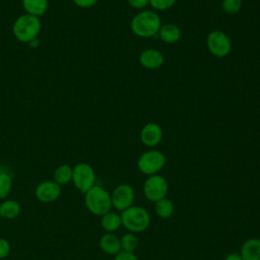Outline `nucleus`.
Segmentation results:
<instances>
[{"instance_id":"2eb2a0df","label":"nucleus","mask_w":260,"mask_h":260,"mask_svg":"<svg viewBox=\"0 0 260 260\" xmlns=\"http://www.w3.org/2000/svg\"><path fill=\"white\" fill-rule=\"evenodd\" d=\"M157 36L166 44H175L181 38V30L174 23L161 24Z\"/></svg>"},{"instance_id":"9d476101","label":"nucleus","mask_w":260,"mask_h":260,"mask_svg":"<svg viewBox=\"0 0 260 260\" xmlns=\"http://www.w3.org/2000/svg\"><path fill=\"white\" fill-rule=\"evenodd\" d=\"M61 192V186L53 180L41 182L35 190L37 199L43 203H51L57 200L60 197Z\"/></svg>"},{"instance_id":"b1692460","label":"nucleus","mask_w":260,"mask_h":260,"mask_svg":"<svg viewBox=\"0 0 260 260\" xmlns=\"http://www.w3.org/2000/svg\"><path fill=\"white\" fill-rule=\"evenodd\" d=\"M177 0H149V5L155 10H167L175 5Z\"/></svg>"},{"instance_id":"f03ea898","label":"nucleus","mask_w":260,"mask_h":260,"mask_svg":"<svg viewBox=\"0 0 260 260\" xmlns=\"http://www.w3.org/2000/svg\"><path fill=\"white\" fill-rule=\"evenodd\" d=\"M84 204L87 210L96 216H102L112 210L111 194L102 186L94 185L84 193Z\"/></svg>"},{"instance_id":"ddd939ff","label":"nucleus","mask_w":260,"mask_h":260,"mask_svg":"<svg viewBox=\"0 0 260 260\" xmlns=\"http://www.w3.org/2000/svg\"><path fill=\"white\" fill-rule=\"evenodd\" d=\"M101 250L107 254L115 256L121 251L120 238L115 233H105L99 242Z\"/></svg>"},{"instance_id":"a878e982","label":"nucleus","mask_w":260,"mask_h":260,"mask_svg":"<svg viewBox=\"0 0 260 260\" xmlns=\"http://www.w3.org/2000/svg\"><path fill=\"white\" fill-rule=\"evenodd\" d=\"M114 260H139V259L134 254V252H126L121 250L118 254L114 256Z\"/></svg>"},{"instance_id":"a211bd4d","label":"nucleus","mask_w":260,"mask_h":260,"mask_svg":"<svg viewBox=\"0 0 260 260\" xmlns=\"http://www.w3.org/2000/svg\"><path fill=\"white\" fill-rule=\"evenodd\" d=\"M48 0H22V7L25 13L40 17L48 10Z\"/></svg>"},{"instance_id":"393cba45","label":"nucleus","mask_w":260,"mask_h":260,"mask_svg":"<svg viewBox=\"0 0 260 260\" xmlns=\"http://www.w3.org/2000/svg\"><path fill=\"white\" fill-rule=\"evenodd\" d=\"M10 243L4 238H0V260L7 258L10 253Z\"/></svg>"},{"instance_id":"412c9836","label":"nucleus","mask_w":260,"mask_h":260,"mask_svg":"<svg viewBox=\"0 0 260 260\" xmlns=\"http://www.w3.org/2000/svg\"><path fill=\"white\" fill-rule=\"evenodd\" d=\"M120 241H121V250L126 252H134L137 249L139 244L136 234H133L130 232L124 234L120 238Z\"/></svg>"},{"instance_id":"bb28decb","label":"nucleus","mask_w":260,"mask_h":260,"mask_svg":"<svg viewBox=\"0 0 260 260\" xmlns=\"http://www.w3.org/2000/svg\"><path fill=\"white\" fill-rule=\"evenodd\" d=\"M128 4L135 9H143L149 5V0H127Z\"/></svg>"},{"instance_id":"c85d7f7f","label":"nucleus","mask_w":260,"mask_h":260,"mask_svg":"<svg viewBox=\"0 0 260 260\" xmlns=\"http://www.w3.org/2000/svg\"><path fill=\"white\" fill-rule=\"evenodd\" d=\"M223 260H243L242 259V257H241V254L240 253H236V252H234V253H230V254H228L225 257H224V259Z\"/></svg>"},{"instance_id":"cd10ccee","label":"nucleus","mask_w":260,"mask_h":260,"mask_svg":"<svg viewBox=\"0 0 260 260\" xmlns=\"http://www.w3.org/2000/svg\"><path fill=\"white\" fill-rule=\"evenodd\" d=\"M73 3L80 8H90L94 6L98 0H72Z\"/></svg>"},{"instance_id":"0eeeda50","label":"nucleus","mask_w":260,"mask_h":260,"mask_svg":"<svg viewBox=\"0 0 260 260\" xmlns=\"http://www.w3.org/2000/svg\"><path fill=\"white\" fill-rule=\"evenodd\" d=\"M168 192L169 183L167 179L159 174L148 176L143 183V194L148 201L153 203L167 197Z\"/></svg>"},{"instance_id":"7ed1b4c3","label":"nucleus","mask_w":260,"mask_h":260,"mask_svg":"<svg viewBox=\"0 0 260 260\" xmlns=\"http://www.w3.org/2000/svg\"><path fill=\"white\" fill-rule=\"evenodd\" d=\"M122 225L130 233L138 234L146 231L150 225V214L142 206L132 205L121 213Z\"/></svg>"},{"instance_id":"20e7f679","label":"nucleus","mask_w":260,"mask_h":260,"mask_svg":"<svg viewBox=\"0 0 260 260\" xmlns=\"http://www.w3.org/2000/svg\"><path fill=\"white\" fill-rule=\"evenodd\" d=\"M42 28L39 17L24 13L19 15L12 25V32L16 40L21 43L32 42Z\"/></svg>"},{"instance_id":"5701e85b","label":"nucleus","mask_w":260,"mask_h":260,"mask_svg":"<svg viewBox=\"0 0 260 260\" xmlns=\"http://www.w3.org/2000/svg\"><path fill=\"white\" fill-rule=\"evenodd\" d=\"M242 0H222L221 8L224 13L229 15L236 14L242 8Z\"/></svg>"},{"instance_id":"7c9ffc66","label":"nucleus","mask_w":260,"mask_h":260,"mask_svg":"<svg viewBox=\"0 0 260 260\" xmlns=\"http://www.w3.org/2000/svg\"><path fill=\"white\" fill-rule=\"evenodd\" d=\"M3 260H8V259H3Z\"/></svg>"},{"instance_id":"6e6552de","label":"nucleus","mask_w":260,"mask_h":260,"mask_svg":"<svg viewBox=\"0 0 260 260\" xmlns=\"http://www.w3.org/2000/svg\"><path fill=\"white\" fill-rule=\"evenodd\" d=\"M206 46L209 52L218 58L228 56L232 51V41L221 30H212L206 38Z\"/></svg>"},{"instance_id":"f3484780","label":"nucleus","mask_w":260,"mask_h":260,"mask_svg":"<svg viewBox=\"0 0 260 260\" xmlns=\"http://www.w3.org/2000/svg\"><path fill=\"white\" fill-rule=\"evenodd\" d=\"M21 211L20 204L13 199H4L0 203V217L5 219L16 218Z\"/></svg>"},{"instance_id":"4be33fe9","label":"nucleus","mask_w":260,"mask_h":260,"mask_svg":"<svg viewBox=\"0 0 260 260\" xmlns=\"http://www.w3.org/2000/svg\"><path fill=\"white\" fill-rule=\"evenodd\" d=\"M12 188V178L11 176L1 171L0 172V200H4L10 193Z\"/></svg>"},{"instance_id":"c756f323","label":"nucleus","mask_w":260,"mask_h":260,"mask_svg":"<svg viewBox=\"0 0 260 260\" xmlns=\"http://www.w3.org/2000/svg\"><path fill=\"white\" fill-rule=\"evenodd\" d=\"M1 171H2V170H1V165H0V172H1Z\"/></svg>"},{"instance_id":"423d86ee","label":"nucleus","mask_w":260,"mask_h":260,"mask_svg":"<svg viewBox=\"0 0 260 260\" xmlns=\"http://www.w3.org/2000/svg\"><path fill=\"white\" fill-rule=\"evenodd\" d=\"M72 183L80 193H86L95 185V173L93 168L87 162L76 164L73 167Z\"/></svg>"},{"instance_id":"dca6fc26","label":"nucleus","mask_w":260,"mask_h":260,"mask_svg":"<svg viewBox=\"0 0 260 260\" xmlns=\"http://www.w3.org/2000/svg\"><path fill=\"white\" fill-rule=\"evenodd\" d=\"M101 225L106 233H115L122 226L121 215L115 211H109L101 216Z\"/></svg>"},{"instance_id":"f8f14e48","label":"nucleus","mask_w":260,"mask_h":260,"mask_svg":"<svg viewBox=\"0 0 260 260\" xmlns=\"http://www.w3.org/2000/svg\"><path fill=\"white\" fill-rule=\"evenodd\" d=\"M139 63L142 67L148 70H155L162 66L165 57L162 53L156 49H146L139 55Z\"/></svg>"},{"instance_id":"6ab92c4d","label":"nucleus","mask_w":260,"mask_h":260,"mask_svg":"<svg viewBox=\"0 0 260 260\" xmlns=\"http://www.w3.org/2000/svg\"><path fill=\"white\" fill-rule=\"evenodd\" d=\"M72 175H73V168L69 165H60L57 167L53 174V181H55L58 185H67L68 183L72 182Z\"/></svg>"},{"instance_id":"aec40b11","label":"nucleus","mask_w":260,"mask_h":260,"mask_svg":"<svg viewBox=\"0 0 260 260\" xmlns=\"http://www.w3.org/2000/svg\"><path fill=\"white\" fill-rule=\"evenodd\" d=\"M154 212L162 219L170 218L175 212V205L171 199L165 197L154 203Z\"/></svg>"},{"instance_id":"f257e3e1","label":"nucleus","mask_w":260,"mask_h":260,"mask_svg":"<svg viewBox=\"0 0 260 260\" xmlns=\"http://www.w3.org/2000/svg\"><path fill=\"white\" fill-rule=\"evenodd\" d=\"M161 26L159 15L151 10H142L134 15L130 22L131 30L138 37H155Z\"/></svg>"},{"instance_id":"1a4fd4ad","label":"nucleus","mask_w":260,"mask_h":260,"mask_svg":"<svg viewBox=\"0 0 260 260\" xmlns=\"http://www.w3.org/2000/svg\"><path fill=\"white\" fill-rule=\"evenodd\" d=\"M112 206L118 210L123 211L133 205L135 200V191L129 184H120L111 193Z\"/></svg>"},{"instance_id":"39448f33","label":"nucleus","mask_w":260,"mask_h":260,"mask_svg":"<svg viewBox=\"0 0 260 260\" xmlns=\"http://www.w3.org/2000/svg\"><path fill=\"white\" fill-rule=\"evenodd\" d=\"M166 165V156L165 154L156 149H151L143 152L137 159V168L138 170L146 175L152 176L158 174L159 171Z\"/></svg>"},{"instance_id":"4468645a","label":"nucleus","mask_w":260,"mask_h":260,"mask_svg":"<svg viewBox=\"0 0 260 260\" xmlns=\"http://www.w3.org/2000/svg\"><path fill=\"white\" fill-rule=\"evenodd\" d=\"M240 254L243 260H260V239L251 238L245 241Z\"/></svg>"},{"instance_id":"9b49d317","label":"nucleus","mask_w":260,"mask_h":260,"mask_svg":"<svg viewBox=\"0 0 260 260\" xmlns=\"http://www.w3.org/2000/svg\"><path fill=\"white\" fill-rule=\"evenodd\" d=\"M162 129L161 127L153 122L145 124L140 131V140L142 144L147 147H154L160 143L162 139Z\"/></svg>"}]
</instances>
